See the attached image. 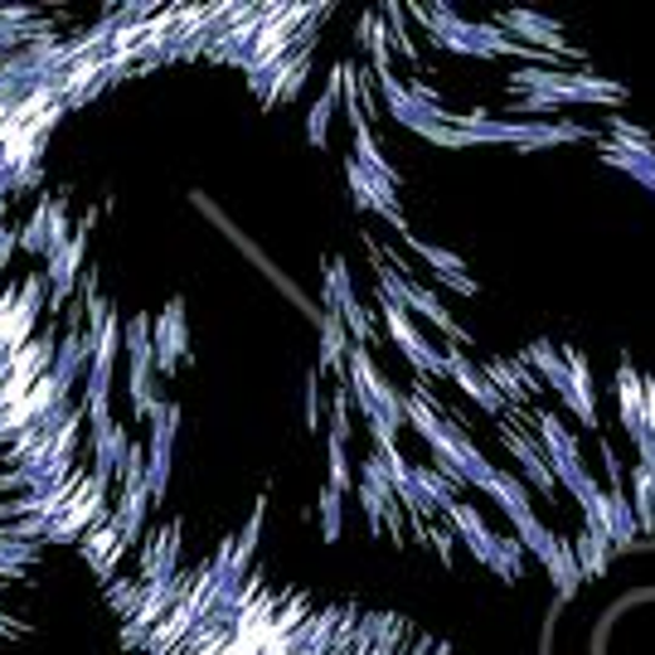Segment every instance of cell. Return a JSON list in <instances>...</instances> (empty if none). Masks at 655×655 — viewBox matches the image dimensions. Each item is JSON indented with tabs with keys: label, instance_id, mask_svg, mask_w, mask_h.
<instances>
[{
	"label": "cell",
	"instance_id": "cell-6",
	"mask_svg": "<svg viewBox=\"0 0 655 655\" xmlns=\"http://www.w3.org/2000/svg\"><path fill=\"white\" fill-rule=\"evenodd\" d=\"M127 427H98V433H92V451H98V457H92V476H102V480H112L117 476V466H122V457H127Z\"/></svg>",
	"mask_w": 655,
	"mask_h": 655
},
{
	"label": "cell",
	"instance_id": "cell-1",
	"mask_svg": "<svg viewBox=\"0 0 655 655\" xmlns=\"http://www.w3.org/2000/svg\"><path fill=\"white\" fill-rule=\"evenodd\" d=\"M384 326H389V336L394 345L408 355V365L413 369H423V374H447V359L427 345V336H418V326L408 320L404 306H394V301H384Z\"/></svg>",
	"mask_w": 655,
	"mask_h": 655
},
{
	"label": "cell",
	"instance_id": "cell-13",
	"mask_svg": "<svg viewBox=\"0 0 655 655\" xmlns=\"http://www.w3.org/2000/svg\"><path fill=\"white\" fill-rule=\"evenodd\" d=\"M320 519H326V539H336V534H340V496H336V490H326V496H320Z\"/></svg>",
	"mask_w": 655,
	"mask_h": 655
},
{
	"label": "cell",
	"instance_id": "cell-2",
	"mask_svg": "<svg viewBox=\"0 0 655 655\" xmlns=\"http://www.w3.org/2000/svg\"><path fill=\"white\" fill-rule=\"evenodd\" d=\"M83 252H88V224H78V234H73L59 252H53V258H49V272H44L49 301H53V306H63V301L73 297V287H78V267H83Z\"/></svg>",
	"mask_w": 655,
	"mask_h": 655
},
{
	"label": "cell",
	"instance_id": "cell-10",
	"mask_svg": "<svg viewBox=\"0 0 655 655\" xmlns=\"http://www.w3.org/2000/svg\"><path fill=\"white\" fill-rule=\"evenodd\" d=\"M490 496H496L505 510L515 515V525L519 519H529V496H525V486H519L515 476H496V486H490Z\"/></svg>",
	"mask_w": 655,
	"mask_h": 655
},
{
	"label": "cell",
	"instance_id": "cell-9",
	"mask_svg": "<svg viewBox=\"0 0 655 655\" xmlns=\"http://www.w3.org/2000/svg\"><path fill=\"white\" fill-rule=\"evenodd\" d=\"M345 326H340V316L330 311L326 316V326H320V359H326V369H340V359H345Z\"/></svg>",
	"mask_w": 655,
	"mask_h": 655
},
{
	"label": "cell",
	"instance_id": "cell-5",
	"mask_svg": "<svg viewBox=\"0 0 655 655\" xmlns=\"http://www.w3.org/2000/svg\"><path fill=\"white\" fill-rule=\"evenodd\" d=\"M443 359H447V374H451V379H457V384H462V389H466V394H472V398H476V404H480V408H486V413H500V404H505V398H500L496 389H490V379H486V374H480L476 365H466V355L457 350V345H451V350H447Z\"/></svg>",
	"mask_w": 655,
	"mask_h": 655
},
{
	"label": "cell",
	"instance_id": "cell-12",
	"mask_svg": "<svg viewBox=\"0 0 655 655\" xmlns=\"http://www.w3.org/2000/svg\"><path fill=\"white\" fill-rule=\"evenodd\" d=\"M330 490L345 500L350 496V462H345V443H330Z\"/></svg>",
	"mask_w": 655,
	"mask_h": 655
},
{
	"label": "cell",
	"instance_id": "cell-7",
	"mask_svg": "<svg viewBox=\"0 0 655 655\" xmlns=\"http://www.w3.org/2000/svg\"><path fill=\"white\" fill-rule=\"evenodd\" d=\"M122 345H127V355H131V374L137 369H156V345H151V316H131L127 320V330H122Z\"/></svg>",
	"mask_w": 655,
	"mask_h": 655
},
{
	"label": "cell",
	"instance_id": "cell-4",
	"mask_svg": "<svg viewBox=\"0 0 655 655\" xmlns=\"http://www.w3.org/2000/svg\"><path fill=\"white\" fill-rule=\"evenodd\" d=\"M151 345H156V369L160 374H170L176 369V359L185 355V301H170V311L156 320V336H151Z\"/></svg>",
	"mask_w": 655,
	"mask_h": 655
},
{
	"label": "cell",
	"instance_id": "cell-11",
	"mask_svg": "<svg viewBox=\"0 0 655 655\" xmlns=\"http://www.w3.org/2000/svg\"><path fill=\"white\" fill-rule=\"evenodd\" d=\"M107 603L122 612V617H137V607H141V583H127V578L107 583Z\"/></svg>",
	"mask_w": 655,
	"mask_h": 655
},
{
	"label": "cell",
	"instance_id": "cell-8",
	"mask_svg": "<svg viewBox=\"0 0 655 655\" xmlns=\"http://www.w3.org/2000/svg\"><path fill=\"white\" fill-rule=\"evenodd\" d=\"M49 214H53V199L44 195L34 205L30 219H24V229H20V248L30 252V258H44V252H49Z\"/></svg>",
	"mask_w": 655,
	"mask_h": 655
},
{
	"label": "cell",
	"instance_id": "cell-3",
	"mask_svg": "<svg viewBox=\"0 0 655 655\" xmlns=\"http://www.w3.org/2000/svg\"><path fill=\"white\" fill-rule=\"evenodd\" d=\"M78 549H83V558L92 564V573H98L102 583H112V568H117V558H122V534H117V525L112 519H98L83 539H78Z\"/></svg>",
	"mask_w": 655,
	"mask_h": 655
}]
</instances>
